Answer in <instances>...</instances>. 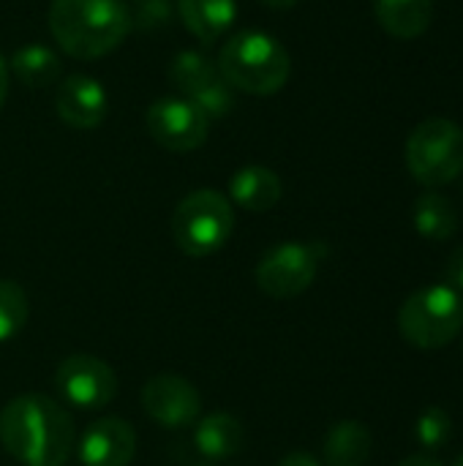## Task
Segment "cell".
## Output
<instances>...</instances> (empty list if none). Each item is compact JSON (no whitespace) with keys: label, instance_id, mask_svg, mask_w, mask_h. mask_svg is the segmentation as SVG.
Listing matches in <instances>:
<instances>
[{"label":"cell","instance_id":"6da1fadb","mask_svg":"<svg viewBox=\"0 0 463 466\" xmlns=\"http://www.w3.org/2000/svg\"><path fill=\"white\" fill-rule=\"evenodd\" d=\"M0 445L22 466H63L74 451L71 415L49 396H16L0 410Z\"/></svg>","mask_w":463,"mask_h":466},{"label":"cell","instance_id":"7a4b0ae2","mask_svg":"<svg viewBox=\"0 0 463 466\" xmlns=\"http://www.w3.org/2000/svg\"><path fill=\"white\" fill-rule=\"evenodd\" d=\"M134 19L123 0H52L49 30L63 52L96 60L117 49Z\"/></svg>","mask_w":463,"mask_h":466},{"label":"cell","instance_id":"3957f363","mask_svg":"<svg viewBox=\"0 0 463 466\" xmlns=\"http://www.w3.org/2000/svg\"><path fill=\"white\" fill-rule=\"evenodd\" d=\"M218 74L226 85L243 93L273 96L287 85L292 60L276 35L262 30H243L221 46Z\"/></svg>","mask_w":463,"mask_h":466},{"label":"cell","instance_id":"277c9868","mask_svg":"<svg viewBox=\"0 0 463 466\" xmlns=\"http://www.w3.org/2000/svg\"><path fill=\"white\" fill-rule=\"evenodd\" d=\"M235 229V208L216 188L186 194L172 213V238L186 257H210L226 246Z\"/></svg>","mask_w":463,"mask_h":466},{"label":"cell","instance_id":"5b68a950","mask_svg":"<svg viewBox=\"0 0 463 466\" xmlns=\"http://www.w3.org/2000/svg\"><path fill=\"white\" fill-rule=\"evenodd\" d=\"M463 330V295L448 284L412 292L398 311V333L418 350H442Z\"/></svg>","mask_w":463,"mask_h":466},{"label":"cell","instance_id":"8992f818","mask_svg":"<svg viewBox=\"0 0 463 466\" xmlns=\"http://www.w3.org/2000/svg\"><path fill=\"white\" fill-rule=\"evenodd\" d=\"M407 167L426 188L453 183L463 172V128L445 117H428L407 139Z\"/></svg>","mask_w":463,"mask_h":466},{"label":"cell","instance_id":"52a82bcc","mask_svg":"<svg viewBox=\"0 0 463 466\" xmlns=\"http://www.w3.org/2000/svg\"><path fill=\"white\" fill-rule=\"evenodd\" d=\"M322 251L311 243H278L257 262V287L273 300H292L317 281Z\"/></svg>","mask_w":463,"mask_h":466},{"label":"cell","instance_id":"ba28073f","mask_svg":"<svg viewBox=\"0 0 463 466\" xmlns=\"http://www.w3.org/2000/svg\"><path fill=\"white\" fill-rule=\"evenodd\" d=\"M55 388L76 410H104L117 396V377L96 355H68L55 371Z\"/></svg>","mask_w":463,"mask_h":466},{"label":"cell","instance_id":"9c48e42d","mask_svg":"<svg viewBox=\"0 0 463 466\" xmlns=\"http://www.w3.org/2000/svg\"><path fill=\"white\" fill-rule=\"evenodd\" d=\"M145 415L161 429H188L202 415L199 390L180 374H158L142 385L139 393Z\"/></svg>","mask_w":463,"mask_h":466},{"label":"cell","instance_id":"30bf717a","mask_svg":"<svg viewBox=\"0 0 463 466\" xmlns=\"http://www.w3.org/2000/svg\"><path fill=\"white\" fill-rule=\"evenodd\" d=\"M150 137L172 153H191L205 145L210 120L188 98H158L147 109Z\"/></svg>","mask_w":463,"mask_h":466},{"label":"cell","instance_id":"8fae6325","mask_svg":"<svg viewBox=\"0 0 463 466\" xmlns=\"http://www.w3.org/2000/svg\"><path fill=\"white\" fill-rule=\"evenodd\" d=\"M136 456V431L123 418H98L79 440L82 466H131Z\"/></svg>","mask_w":463,"mask_h":466},{"label":"cell","instance_id":"7c38bea8","mask_svg":"<svg viewBox=\"0 0 463 466\" xmlns=\"http://www.w3.org/2000/svg\"><path fill=\"white\" fill-rule=\"evenodd\" d=\"M55 106L65 126L76 131H90V128H98L101 120L106 117L109 98L98 79L87 74H71L60 82Z\"/></svg>","mask_w":463,"mask_h":466},{"label":"cell","instance_id":"4fadbf2b","mask_svg":"<svg viewBox=\"0 0 463 466\" xmlns=\"http://www.w3.org/2000/svg\"><path fill=\"white\" fill-rule=\"evenodd\" d=\"M284 194L281 177L259 164L243 167L229 180V202L240 205L248 213H265L278 205Z\"/></svg>","mask_w":463,"mask_h":466},{"label":"cell","instance_id":"5bb4252c","mask_svg":"<svg viewBox=\"0 0 463 466\" xmlns=\"http://www.w3.org/2000/svg\"><path fill=\"white\" fill-rule=\"evenodd\" d=\"M194 445L210 461L232 459L246 445V429H243V423L235 415L213 412V415H205V418L196 420Z\"/></svg>","mask_w":463,"mask_h":466},{"label":"cell","instance_id":"9a60e30c","mask_svg":"<svg viewBox=\"0 0 463 466\" xmlns=\"http://www.w3.org/2000/svg\"><path fill=\"white\" fill-rule=\"evenodd\" d=\"M374 437L360 420L336 423L322 445V466H366L371 459Z\"/></svg>","mask_w":463,"mask_h":466},{"label":"cell","instance_id":"2e32d148","mask_svg":"<svg viewBox=\"0 0 463 466\" xmlns=\"http://www.w3.org/2000/svg\"><path fill=\"white\" fill-rule=\"evenodd\" d=\"M183 25L205 44L221 38L237 19V0H177Z\"/></svg>","mask_w":463,"mask_h":466},{"label":"cell","instance_id":"e0dca14e","mask_svg":"<svg viewBox=\"0 0 463 466\" xmlns=\"http://www.w3.org/2000/svg\"><path fill=\"white\" fill-rule=\"evenodd\" d=\"M379 25L401 41L418 38L434 19V0H374Z\"/></svg>","mask_w":463,"mask_h":466},{"label":"cell","instance_id":"ac0fdd59","mask_svg":"<svg viewBox=\"0 0 463 466\" xmlns=\"http://www.w3.org/2000/svg\"><path fill=\"white\" fill-rule=\"evenodd\" d=\"M415 229L428 240H448L458 229V213L453 202L439 191H426L415 202Z\"/></svg>","mask_w":463,"mask_h":466},{"label":"cell","instance_id":"d6986e66","mask_svg":"<svg viewBox=\"0 0 463 466\" xmlns=\"http://www.w3.org/2000/svg\"><path fill=\"white\" fill-rule=\"evenodd\" d=\"M11 68L16 79L27 87H46V85H55V79L60 76L57 55L44 44H27L16 49L11 57Z\"/></svg>","mask_w":463,"mask_h":466},{"label":"cell","instance_id":"ffe728a7","mask_svg":"<svg viewBox=\"0 0 463 466\" xmlns=\"http://www.w3.org/2000/svg\"><path fill=\"white\" fill-rule=\"evenodd\" d=\"M169 76L172 82L177 85V90H183L188 98L194 93H199L202 87H207L210 82L221 79L218 74V66H213L205 55L194 52V49H183L172 57V66H169Z\"/></svg>","mask_w":463,"mask_h":466},{"label":"cell","instance_id":"44dd1931","mask_svg":"<svg viewBox=\"0 0 463 466\" xmlns=\"http://www.w3.org/2000/svg\"><path fill=\"white\" fill-rule=\"evenodd\" d=\"M30 303L16 281L0 279V344L16 339L27 325Z\"/></svg>","mask_w":463,"mask_h":466},{"label":"cell","instance_id":"7402d4cb","mask_svg":"<svg viewBox=\"0 0 463 466\" xmlns=\"http://www.w3.org/2000/svg\"><path fill=\"white\" fill-rule=\"evenodd\" d=\"M415 437H418V442H420L428 453L445 448L448 440L453 437V420H450V415H448L442 407H428V410H423L420 418H418V426H415Z\"/></svg>","mask_w":463,"mask_h":466},{"label":"cell","instance_id":"603a6c76","mask_svg":"<svg viewBox=\"0 0 463 466\" xmlns=\"http://www.w3.org/2000/svg\"><path fill=\"white\" fill-rule=\"evenodd\" d=\"M188 101H191L194 106H199V112H202L207 120H210V117H221V115H226V112L232 109V104H235L232 90H229V85H226L224 79L210 82L207 87H202L199 93H194Z\"/></svg>","mask_w":463,"mask_h":466},{"label":"cell","instance_id":"cb8c5ba5","mask_svg":"<svg viewBox=\"0 0 463 466\" xmlns=\"http://www.w3.org/2000/svg\"><path fill=\"white\" fill-rule=\"evenodd\" d=\"M445 281H448V287H453L456 292H461L463 295V246H458V248L448 257Z\"/></svg>","mask_w":463,"mask_h":466},{"label":"cell","instance_id":"d4e9b609","mask_svg":"<svg viewBox=\"0 0 463 466\" xmlns=\"http://www.w3.org/2000/svg\"><path fill=\"white\" fill-rule=\"evenodd\" d=\"M278 466H322V461L317 459V456H311V453H303V451H297V453H289V456H284Z\"/></svg>","mask_w":463,"mask_h":466},{"label":"cell","instance_id":"484cf974","mask_svg":"<svg viewBox=\"0 0 463 466\" xmlns=\"http://www.w3.org/2000/svg\"><path fill=\"white\" fill-rule=\"evenodd\" d=\"M396 466H445L437 456H431V453H418V456H409V459H404V461H398Z\"/></svg>","mask_w":463,"mask_h":466},{"label":"cell","instance_id":"4316f807","mask_svg":"<svg viewBox=\"0 0 463 466\" xmlns=\"http://www.w3.org/2000/svg\"><path fill=\"white\" fill-rule=\"evenodd\" d=\"M5 96H8V68H5V60L0 55V106H3Z\"/></svg>","mask_w":463,"mask_h":466},{"label":"cell","instance_id":"83f0119b","mask_svg":"<svg viewBox=\"0 0 463 466\" xmlns=\"http://www.w3.org/2000/svg\"><path fill=\"white\" fill-rule=\"evenodd\" d=\"M265 5H270V8H292V5H297L300 0H262Z\"/></svg>","mask_w":463,"mask_h":466},{"label":"cell","instance_id":"f1b7e54d","mask_svg":"<svg viewBox=\"0 0 463 466\" xmlns=\"http://www.w3.org/2000/svg\"><path fill=\"white\" fill-rule=\"evenodd\" d=\"M453 466H463V453L456 459V461H453Z\"/></svg>","mask_w":463,"mask_h":466}]
</instances>
